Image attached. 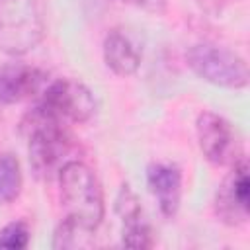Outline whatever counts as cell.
Returning a JSON list of instances; mask_svg holds the SVG:
<instances>
[{
    "mask_svg": "<svg viewBox=\"0 0 250 250\" xmlns=\"http://www.w3.org/2000/svg\"><path fill=\"white\" fill-rule=\"evenodd\" d=\"M21 168L20 160L12 152H0V205L12 203L21 191Z\"/></svg>",
    "mask_w": 250,
    "mask_h": 250,
    "instance_id": "obj_13",
    "label": "cell"
},
{
    "mask_svg": "<svg viewBox=\"0 0 250 250\" xmlns=\"http://www.w3.org/2000/svg\"><path fill=\"white\" fill-rule=\"evenodd\" d=\"M45 35L41 0H0V51L21 57L33 51Z\"/></svg>",
    "mask_w": 250,
    "mask_h": 250,
    "instance_id": "obj_3",
    "label": "cell"
},
{
    "mask_svg": "<svg viewBox=\"0 0 250 250\" xmlns=\"http://www.w3.org/2000/svg\"><path fill=\"white\" fill-rule=\"evenodd\" d=\"M29 227L23 221H14L8 223L0 230V248H10V250H21L29 244Z\"/></svg>",
    "mask_w": 250,
    "mask_h": 250,
    "instance_id": "obj_14",
    "label": "cell"
},
{
    "mask_svg": "<svg viewBox=\"0 0 250 250\" xmlns=\"http://www.w3.org/2000/svg\"><path fill=\"white\" fill-rule=\"evenodd\" d=\"M94 230L92 227L80 223L74 217H64L53 234V248L55 250H78L94 246Z\"/></svg>",
    "mask_w": 250,
    "mask_h": 250,
    "instance_id": "obj_12",
    "label": "cell"
},
{
    "mask_svg": "<svg viewBox=\"0 0 250 250\" xmlns=\"http://www.w3.org/2000/svg\"><path fill=\"white\" fill-rule=\"evenodd\" d=\"M47 72L25 64L8 62L0 66V104H18L41 94L47 88Z\"/></svg>",
    "mask_w": 250,
    "mask_h": 250,
    "instance_id": "obj_8",
    "label": "cell"
},
{
    "mask_svg": "<svg viewBox=\"0 0 250 250\" xmlns=\"http://www.w3.org/2000/svg\"><path fill=\"white\" fill-rule=\"evenodd\" d=\"M195 133L199 150L203 156L217 166L234 164L240 160V146L232 125L219 113L201 111L195 121Z\"/></svg>",
    "mask_w": 250,
    "mask_h": 250,
    "instance_id": "obj_6",
    "label": "cell"
},
{
    "mask_svg": "<svg viewBox=\"0 0 250 250\" xmlns=\"http://www.w3.org/2000/svg\"><path fill=\"white\" fill-rule=\"evenodd\" d=\"M146 182L164 217H176L182 203V172L176 164L154 162L146 170Z\"/></svg>",
    "mask_w": 250,
    "mask_h": 250,
    "instance_id": "obj_10",
    "label": "cell"
},
{
    "mask_svg": "<svg viewBox=\"0 0 250 250\" xmlns=\"http://www.w3.org/2000/svg\"><path fill=\"white\" fill-rule=\"evenodd\" d=\"M186 61L189 68L209 84L230 90H240L248 84L246 61L223 45L209 41L195 43L186 51Z\"/></svg>",
    "mask_w": 250,
    "mask_h": 250,
    "instance_id": "obj_4",
    "label": "cell"
},
{
    "mask_svg": "<svg viewBox=\"0 0 250 250\" xmlns=\"http://www.w3.org/2000/svg\"><path fill=\"white\" fill-rule=\"evenodd\" d=\"M215 213L217 217L234 227L242 225L248 219V168L240 158L232 164V172L225 178L215 195Z\"/></svg>",
    "mask_w": 250,
    "mask_h": 250,
    "instance_id": "obj_7",
    "label": "cell"
},
{
    "mask_svg": "<svg viewBox=\"0 0 250 250\" xmlns=\"http://www.w3.org/2000/svg\"><path fill=\"white\" fill-rule=\"evenodd\" d=\"M125 2L145 12H152V14H162L166 8V0H125Z\"/></svg>",
    "mask_w": 250,
    "mask_h": 250,
    "instance_id": "obj_15",
    "label": "cell"
},
{
    "mask_svg": "<svg viewBox=\"0 0 250 250\" xmlns=\"http://www.w3.org/2000/svg\"><path fill=\"white\" fill-rule=\"evenodd\" d=\"M104 61L117 76H131L141 66V51L123 29L115 27L104 39Z\"/></svg>",
    "mask_w": 250,
    "mask_h": 250,
    "instance_id": "obj_11",
    "label": "cell"
},
{
    "mask_svg": "<svg viewBox=\"0 0 250 250\" xmlns=\"http://www.w3.org/2000/svg\"><path fill=\"white\" fill-rule=\"evenodd\" d=\"M29 145V166L37 180L59 178L61 170L74 158L76 145L66 131V125L49 113L39 102L25 113L21 121Z\"/></svg>",
    "mask_w": 250,
    "mask_h": 250,
    "instance_id": "obj_1",
    "label": "cell"
},
{
    "mask_svg": "<svg viewBox=\"0 0 250 250\" xmlns=\"http://www.w3.org/2000/svg\"><path fill=\"white\" fill-rule=\"evenodd\" d=\"M115 211L121 219V242L129 248H150L152 246V230L150 225L145 221L143 207L139 203L137 193L123 184L117 199Z\"/></svg>",
    "mask_w": 250,
    "mask_h": 250,
    "instance_id": "obj_9",
    "label": "cell"
},
{
    "mask_svg": "<svg viewBox=\"0 0 250 250\" xmlns=\"http://www.w3.org/2000/svg\"><path fill=\"white\" fill-rule=\"evenodd\" d=\"M39 104L59 121L84 123L96 113V98L86 84L74 78H61L49 82L41 92Z\"/></svg>",
    "mask_w": 250,
    "mask_h": 250,
    "instance_id": "obj_5",
    "label": "cell"
},
{
    "mask_svg": "<svg viewBox=\"0 0 250 250\" xmlns=\"http://www.w3.org/2000/svg\"><path fill=\"white\" fill-rule=\"evenodd\" d=\"M61 201L68 217L98 229L104 219V189L94 170L82 160H70L59 174Z\"/></svg>",
    "mask_w": 250,
    "mask_h": 250,
    "instance_id": "obj_2",
    "label": "cell"
}]
</instances>
